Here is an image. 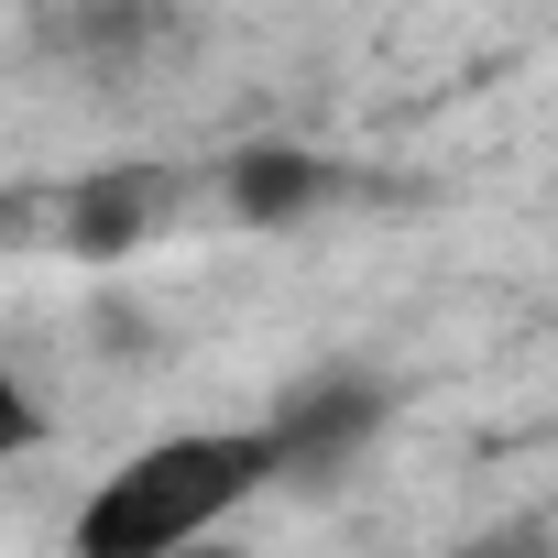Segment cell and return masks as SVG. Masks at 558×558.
Wrapping results in <instances>:
<instances>
[{"mask_svg":"<svg viewBox=\"0 0 558 558\" xmlns=\"http://www.w3.org/2000/svg\"><path fill=\"white\" fill-rule=\"evenodd\" d=\"M384 427V384H296L286 395V416H274L263 438H274V471H340L362 438Z\"/></svg>","mask_w":558,"mask_h":558,"instance_id":"7a4b0ae2","label":"cell"},{"mask_svg":"<svg viewBox=\"0 0 558 558\" xmlns=\"http://www.w3.org/2000/svg\"><path fill=\"white\" fill-rule=\"evenodd\" d=\"M263 482H274V438H263V427L154 438L143 460H121V471L77 504V547H88V558H165V547L208 536L230 504H252Z\"/></svg>","mask_w":558,"mask_h":558,"instance_id":"6da1fadb","label":"cell"},{"mask_svg":"<svg viewBox=\"0 0 558 558\" xmlns=\"http://www.w3.org/2000/svg\"><path fill=\"white\" fill-rule=\"evenodd\" d=\"M45 438V416H34V395L12 384V373H0V460H12V449H34Z\"/></svg>","mask_w":558,"mask_h":558,"instance_id":"5b68a950","label":"cell"},{"mask_svg":"<svg viewBox=\"0 0 558 558\" xmlns=\"http://www.w3.org/2000/svg\"><path fill=\"white\" fill-rule=\"evenodd\" d=\"M165 197H175V175H88L77 186V219H66V241L77 252H121V241H143L154 219H165Z\"/></svg>","mask_w":558,"mask_h":558,"instance_id":"277c9868","label":"cell"},{"mask_svg":"<svg viewBox=\"0 0 558 558\" xmlns=\"http://www.w3.org/2000/svg\"><path fill=\"white\" fill-rule=\"evenodd\" d=\"M219 186H230V208H241V219H263V230H274V219H307V208L329 197V165H318V154H296V143H252V154H230V175H219Z\"/></svg>","mask_w":558,"mask_h":558,"instance_id":"3957f363","label":"cell"}]
</instances>
